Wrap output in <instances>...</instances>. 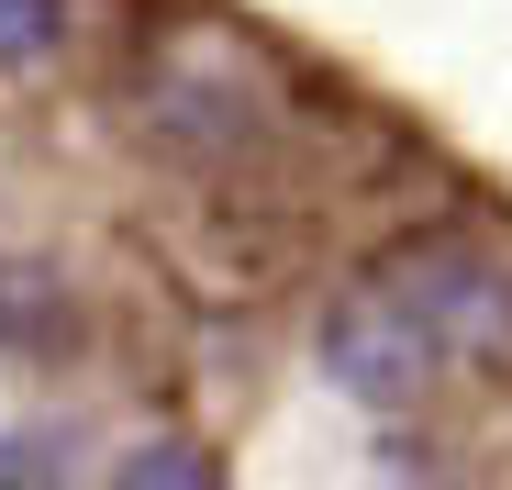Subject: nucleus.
<instances>
[{"instance_id":"nucleus-2","label":"nucleus","mask_w":512,"mask_h":490,"mask_svg":"<svg viewBox=\"0 0 512 490\" xmlns=\"http://www.w3.org/2000/svg\"><path fill=\"white\" fill-rule=\"evenodd\" d=\"M56 45V0H0V67H34Z\"/></svg>"},{"instance_id":"nucleus-3","label":"nucleus","mask_w":512,"mask_h":490,"mask_svg":"<svg viewBox=\"0 0 512 490\" xmlns=\"http://www.w3.org/2000/svg\"><path fill=\"white\" fill-rule=\"evenodd\" d=\"M0 490H12V479H0Z\"/></svg>"},{"instance_id":"nucleus-1","label":"nucleus","mask_w":512,"mask_h":490,"mask_svg":"<svg viewBox=\"0 0 512 490\" xmlns=\"http://www.w3.org/2000/svg\"><path fill=\"white\" fill-rule=\"evenodd\" d=\"M112 490H223V468H212L201 446H134V457L112 468Z\"/></svg>"}]
</instances>
